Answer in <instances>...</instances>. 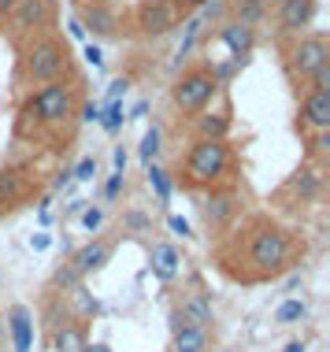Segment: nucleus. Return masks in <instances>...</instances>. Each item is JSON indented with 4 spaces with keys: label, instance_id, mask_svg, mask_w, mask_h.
Wrapping results in <instances>:
<instances>
[{
    "label": "nucleus",
    "instance_id": "nucleus-1",
    "mask_svg": "<svg viewBox=\"0 0 330 352\" xmlns=\"http://www.w3.org/2000/svg\"><path fill=\"white\" fill-rule=\"evenodd\" d=\"M297 230L271 212L241 215L215 241V267L238 285H263L282 278L297 263Z\"/></svg>",
    "mask_w": 330,
    "mask_h": 352
},
{
    "label": "nucleus",
    "instance_id": "nucleus-2",
    "mask_svg": "<svg viewBox=\"0 0 330 352\" xmlns=\"http://www.w3.org/2000/svg\"><path fill=\"white\" fill-rule=\"evenodd\" d=\"M230 164H234V152L226 138H197L182 160L178 182H182V189H212L226 182Z\"/></svg>",
    "mask_w": 330,
    "mask_h": 352
},
{
    "label": "nucleus",
    "instance_id": "nucleus-3",
    "mask_svg": "<svg viewBox=\"0 0 330 352\" xmlns=\"http://www.w3.org/2000/svg\"><path fill=\"white\" fill-rule=\"evenodd\" d=\"M74 108H78V89H74L71 82H63V78L45 82L41 89L23 104V111H19V134H23L30 122H34V130L37 126H63V122L74 119Z\"/></svg>",
    "mask_w": 330,
    "mask_h": 352
},
{
    "label": "nucleus",
    "instance_id": "nucleus-4",
    "mask_svg": "<svg viewBox=\"0 0 330 352\" xmlns=\"http://www.w3.org/2000/svg\"><path fill=\"white\" fill-rule=\"evenodd\" d=\"M215 89H219V71L212 63H190L171 85V104L182 116H197L212 104Z\"/></svg>",
    "mask_w": 330,
    "mask_h": 352
},
{
    "label": "nucleus",
    "instance_id": "nucleus-5",
    "mask_svg": "<svg viewBox=\"0 0 330 352\" xmlns=\"http://www.w3.org/2000/svg\"><path fill=\"white\" fill-rule=\"evenodd\" d=\"M67 67H71V49H67V41H60L52 34L37 37L30 49L23 52V78L30 85H45L52 78H63Z\"/></svg>",
    "mask_w": 330,
    "mask_h": 352
},
{
    "label": "nucleus",
    "instance_id": "nucleus-6",
    "mask_svg": "<svg viewBox=\"0 0 330 352\" xmlns=\"http://www.w3.org/2000/svg\"><path fill=\"white\" fill-rule=\"evenodd\" d=\"M245 215V197L234 182H219L208 189V197L201 201V219H204V230L223 237L234 223Z\"/></svg>",
    "mask_w": 330,
    "mask_h": 352
},
{
    "label": "nucleus",
    "instance_id": "nucleus-7",
    "mask_svg": "<svg viewBox=\"0 0 330 352\" xmlns=\"http://www.w3.org/2000/svg\"><path fill=\"white\" fill-rule=\"evenodd\" d=\"M330 63V45H327V34H297L294 41L286 45V71L289 78L305 82Z\"/></svg>",
    "mask_w": 330,
    "mask_h": 352
},
{
    "label": "nucleus",
    "instance_id": "nucleus-8",
    "mask_svg": "<svg viewBox=\"0 0 330 352\" xmlns=\"http://www.w3.org/2000/svg\"><path fill=\"white\" fill-rule=\"evenodd\" d=\"M201 0H141L138 4V34L141 37H164L171 34Z\"/></svg>",
    "mask_w": 330,
    "mask_h": 352
},
{
    "label": "nucleus",
    "instance_id": "nucleus-9",
    "mask_svg": "<svg viewBox=\"0 0 330 352\" xmlns=\"http://www.w3.org/2000/svg\"><path fill=\"white\" fill-rule=\"evenodd\" d=\"M278 197H282V201H294L289 208H308V204H316L319 197H323V170H319L312 160H308V164H300L294 175L286 178V186L278 189Z\"/></svg>",
    "mask_w": 330,
    "mask_h": 352
},
{
    "label": "nucleus",
    "instance_id": "nucleus-10",
    "mask_svg": "<svg viewBox=\"0 0 330 352\" xmlns=\"http://www.w3.org/2000/svg\"><path fill=\"white\" fill-rule=\"evenodd\" d=\"M175 316L186 322V327H208L212 316H215V308H212V293L204 289L201 282H193L190 289H182V297L175 300Z\"/></svg>",
    "mask_w": 330,
    "mask_h": 352
},
{
    "label": "nucleus",
    "instance_id": "nucleus-11",
    "mask_svg": "<svg viewBox=\"0 0 330 352\" xmlns=\"http://www.w3.org/2000/svg\"><path fill=\"white\" fill-rule=\"evenodd\" d=\"M297 126L305 130V134H319V130H330V93L308 89L305 97H300Z\"/></svg>",
    "mask_w": 330,
    "mask_h": 352
},
{
    "label": "nucleus",
    "instance_id": "nucleus-12",
    "mask_svg": "<svg viewBox=\"0 0 330 352\" xmlns=\"http://www.w3.org/2000/svg\"><path fill=\"white\" fill-rule=\"evenodd\" d=\"M278 34L282 37H297L312 26L316 19V0H278Z\"/></svg>",
    "mask_w": 330,
    "mask_h": 352
},
{
    "label": "nucleus",
    "instance_id": "nucleus-13",
    "mask_svg": "<svg viewBox=\"0 0 330 352\" xmlns=\"http://www.w3.org/2000/svg\"><path fill=\"white\" fill-rule=\"evenodd\" d=\"M56 15V0H19L12 8V26L15 30H45Z\"/></svg>",
    "mask_w": 330,
    "mask_h": 352
},
{
    "label": "nucleus",
    "instance_id": "nucleus-14",
    "mask_svg": "<svg viewBox=\"0 0 330 352\" xmlns=\"http://www.w3.org/2000/svg\"><path fill=\"white\" fill-rule=\"evenodd\" d=\"M111 252H116V241H111V237H93V241H86L78 252L71 256V263L78 267L82 278H89V274H97L111 260Z\"/></svg>",
    "mask_w": 330,
    "mask_h": 352
},
{
    "label": "nucleus",
    "instance_id": "nucleus-15",
    "mask_svg": "<svg viewBox=\"0 0 330 352\" xmlns=\"http://www.w3.org/2000/svg\"><path fill=\"white\" fill-rule=\"evenodd\" d=\"M30 193V175L23 167H0V212H12Z\"/></svg>",
    "mask_w": 330,
    "mask_h": 352
},
{
    "label": "nucleus",
    "instance_id": "nucleus-16",
    "mask_svg": "<svg viewBox=\"0 0 330 352\" xmlns=\"http://www.w3.org/2000/svg\"><path fill=\"white\" fill-rule=\"evenodd\" d=\"M215 41L226 45L234 60H241V56H249V52H252V45H256V30H249V26L230 23V19H226V23L219 26V34H215Z\"/></svg>",
    "mask_w": 330,
    "mask_h": 352
},
{
    "label": "nucleus",
    "instance_id": "nucleus-17",
    "mask_svg": "<svg viewBox=\"0 0 330 352\" xmlns=\"http://www.w3.org/2000/svg\"><path fill=\"white\" fill-rule=\"evenodd\" d=\"M82 30H93L97 37H111L119 26V15L111 12L108 4H100V0H93V4H82Z\"/></svg>",
    "mask_w": 330,
    "mask_h": 352
},
{
    "label": "nucleus",
    "instance_id": "nucleus-18",
    "mask_svg": "<svg viewBox=\"0 0 330 352\" xmlns=\"http://www.w3.org/2000/svg\"><path fill=\"white\" fill-rule=\"evenodd\" d=\"M215 338L208 327H178L171 330V349L167 352H212Z\"/></svg>",
    "mask_w": 330,
    "mask_h": 352
},
{
    "label": "nucleus",
    "instance_id": "nucleus-19",
    "mask_svg": "<svg viewBox=\"0 0 330 352\" xmlns=\"http://www.w3.org/2000/svg\"><path fill=\"white\" fill-rule=\"evenodd\" d=\"M86 349V334H82L78 322H60L52 327V352H82Z\"/></svg>",
    "mask_w": 330,
    "mask_h": 352
},
{
    "label": "nucleus",
    "instance_id": "nucleus-20",
    "mask_svg": "<svg viewBox=\"0 0 330 352\" xmlns=\"http://www.w3.org/2000/svg\"><path fill=\"white\" fill-rule=\"evenodd\" d=\"M230 23H241V26H249V30H256V26L267 19V8L260 4V0H230Z\"/></svg>",
    "mask_w": 330,
    "mask_h": 352
},
{
    "label": "nucleus",
    "instance_id": "nucleus-21",
    "mask_svg": "<svg viewBox=\"0 0 330 352\" xmlns=\"http://www.w3.org/2000/svg\"><path fill=\"white\" fill-rule=\"evenodd\" d=\"M178 263H182V256H178L175 245H156L153 249V274L160 282H175Z\"/></svg>",
    "mask_w": 330,
    "mask_h": 352
},
{
    "label": "nucleus",
    "instance_id": "nucleus-22",
    "mask_svg": "<svg viewBox=\"0 0 330 352\" xmlns=\"http://www.w3.org/2000/svg\"><path fill=\"white\" fill-rule=\"evenodd\" d=\"M82 282H86V278L78 274V267H74L71 260H63L60 267L52 271V278H49V289L56 293V297H63V293H78V289H82Z\"/></svg>",
    "mask_w": 330,
    "mask_h": 352
},
{
    "label": "nucleus",
    "instance_id": "nucleus-23",
    "mask_svg": "<svg viewBox=\"0 0 330 352\" xmlns=\"http://www.w3.org/2000/svg\"><path fill=\"white\" fill-rule=\"evenodd\" d=\"M12 322V334H15V352H30V311L19 304V308H12V316H8Z\"/></svg>",
    "mask_w": 330,
    "mask_h": 352
},
{
    "label": "nucleus",
    "instance_id": "nucleus-24",
    "mask_svg": "<svg viewBox=\"0 0 330 352\" xmlns=\"http://www.w3.org/2000/svg\"><path fill=\"white\" fill-rule=\"evenodd\" d=\"M230 130V111H208L197 119V138H226Z\"/></svg>",
    "mask_w": 330,
    "mask_h": 352
},
{
    "label": "nucleus",
    "instance_id": "nucleus-25",
    "mask_svg": "<svg viewBox=\"0 0 330 352\" xmlns=\"http://www.w3.org/2000/svg\"><path fill=\"white\" fill-rule=\"evenodd\" d=\"M308 319V304L305 300H282L278 311H275V322L278 327H297V322Z\"/></svg>",
    "mask_w": 330,
    "mask_h": 352
},
{
    "label": "nucleus",
    "instance_id": "nucleus-26",
    "mask_svg": "<svg viewBox=\"0 0 330 352\" xmlns=\"http://www.w3.org/2000/svg\"><path fill=\"white\" fill-rule=\"evenodd\" d=\"M160 148H164V134H160L156 126H148L145 134H141V145H138V156H141V164H156V156H160Z\"/></svg>",
    "mask_w": 330,
    "mask_h": 352
},
{
    "label": "nucleus",
    "instance_id": "nucleus-27",
    "mask_svg": "<svg viewBox=\"0 0 330 352\" xmlns=\"http://www.w3.org/2000/svg\"><path fill=\"white\" fill-rule=\"evenodd\" d=\"M148 186L156 189L160 204H167V201H171V170H167V167H160V164H148Z\"/></svg>",
    "mask_w": 330,
    "mask_h": 352
},
{
    "label": "nucleus",
    "instance_id": "nucleus-28",
    "mask_svg": "<svg viewBox=\"0 0 330 352\" xmlns=\"http://www.w3.org/2000/svg\"><path fill=\"white\" fill-rule=\"evenodd\" d=\"M100 126L108 130V134H116V130L122 126V100H108V108H104V116L97 119Z\"/></svg>",
    "mask_w": 330,
    "mask_h": 352
},
{
    "label": "nucleus",
    "instance_id": "nucleus-29",
    "mask_svg": "<svg viewBox=\"0 0 330 352\" xmlns=\"http://www.w3.org/2000/svg\"><path fill=\"white\" fill-rule=\"evenodd\" d=\"M148 226H153V219H148L145 212H126L122 215V230H148Z\"/></svg>",
    "mask_w": 330,
    "mask_h": 352
},
{
    "label": "nucleus",
    "instance_id": "nucleus-30",
    "mask_svg": "<svg viewBox=\"0 0 330 352\" xmlns=\"http://www.w3.org/2000/svg\"><path fill=\"white\" fill-rule=\"evenodd\" d=\"M126 170H116V175L108 178V186H104V204H116L119 201V193H122V182H126Z\"/></svg>",
    "mask_w": 330,
    "mask_h": 352
},
{
    "label": "nucleus",
    "instance_id": "nucleus-31",
    "mask_svg": "<svg viewBox=\"0 0 330 352\" xmlns=\"http://www.w3.org/2000/svg\"><path fill=\"white\" fill-rule=\"evenodd\" d=\"M71 175H74V178H78V182H89V178H93V175H97V156H86V160H82V164H78V167H74V170H71Z\"/></svg>",
    "mask_w": 330,
    "mask_h": 352
},
{
    "label": "nucleus",
    "instance_id": "nucleus-32",
    "mask_svg": "<svg viewBox=\"0 0 330 352\" xmlns=\"http://www.w3.org/2000/svg\"><path fill=\"white\" fill-rule=\"evenodd\" d=\"M100 223H104V212H100V208H86V212H82V226H86L89 234H97Z\"/></svg>",
    "mask_w": 330,
    "mask_h": 352
},
{
    "label": "nucleus",
    "instance_id": "nucleus-33",
    "mask_svg": "<svg viewBox=\"0 0 330 352\" xmlns=\"http://www.w3.org/2000/svg\"><path fill=\"white\" fill-rule=\"evenodd\" d=\"M167 223H171V230H175V234H182V237H190V223H186V219H182V215H171V219H167Z\"/></svg>",
    "mask_w": 330,
    "mask_h": 352
},
{
    "label": "nucleus",
    "instance_id": "nucleus-34",
    "mask_svg": "<svg viewBox=\"0 0 330 352\" xmlns=\"http://www.w3.org/2000/svg\"><path fill=\"white\" fill-rule=\"evenodd\" d=\"M126 85H130L126 78H116V82L108 85V97H111V100H119V93H126Z\"/></svg>",
    "mask_w": 330,
    "mask_h": 352
},
{
    "label": "nucleus",
    "instance_id": "nucleus-35",
    "mask_svg": "<svg viewBox=\"0 0 330 352\" xmlns=\"http://www.w3.org/2000/svg\"><path fill=\"white\" fill-rule=\"evenodd\" d=\"M86 60L93 63V67H100V63H104V56H100V49H97V45H89V49H86Z\"/></svg>",
    "mask_w": 330,
    "mask_h": 352
},
{
    "label": "nucleus",
    "instance_id": "nucleus-36",
    "mask_svg": "<svg viewBox=\"0 0 330 352\" xmlns=\"http://www.w3.org/2000/svg\"><path fill=\"white\" fill-rule=\"evenodd\" d=\"M82 119H86V122H97V119H100V108H97V104H86V108H82Z\"/></svg>",
    "mask_w": 330,
    "mask_h": 352
},
{
    "label": "nucleus",
    "instance_id": "nucleus-37",
    "mask_svg": "<svg viewBox=\"0 0 330 352\" xmlns=\"http://www.w3.org/2000/svg\"><path fill=\"white\" fill-rule=\"evenodd\" d=\"M116 170H126V152L116 148Z\"/></svg>",
    "mask_w": 330,
    "mask_h": 352
},
{
    "label": "nucleus",
    "instance_id": "nucleus-38",
    "mask_svg": "<svg viewBox=\"0 0 330 352\" xmlns=\"http://www.w3.org/2000/svg\"><path fill=\"white\" fill-rule=\"evenodd\" d=\"M15 4H19V0H0V15H12Z\"/></svg>",
    "mask_w": 330,
    "mask_h": 352
},
{
    "label": "nucleus",
    "instance_id": "nucleus-39",
    "mask_svg": "<svg viewBox=\"0 0 330 352\" xmlns=\"http://www.w3.org/2000/svg\"><path fill=\"white\" fill-rule=\"evenodd\" d=\"M82 352H111V349L100 345V341H97V345H89V341H86V349H82Z\"/></svg>",
    "mask_w": 330,
    "mask_h": 352
},
{
    "label": "nucleus",
    "instance_id": "nucleus-40",
    "mask_svg": "<svg viewBox=\"0 0 330 352\" xmlns=\"http://www.w3.org/2000/svg\"><path fill=\"white\" fill-rule=\"evenodd\" d=\"M282 352H305V341H289V345L282 349Z\"/></svg>",
    "mask_w": 330,
    "mask_h": 352
},
{
    "label": "nucleus",
    "instance_id": "nucleus-41",
    "mask_svg": "<svg viewBox=\"0 0 330 352\" xmlns=\"http://www.w3.org/2000/svg\"><path fill=\"white\" fill-rule=\"evenodd\" d=\"M260 4H263V8H267V12H271V4H278V0H260Z\"/></svg>",
    "mask_w": 330,
    "mask_h": 352
},
{
    "label": "nucleus",
    "instance_id": "nucleus-42",
    "mask_svg": "<svg viewBox=\"0 0 330 352\" xmlns=\"http://www.w3.org/2000/svg\"><path fill=\"white\" fill-rule=\"evenodd\" d=\"M0 338H4V319H0Z\"/></svg>",
    "mask_w": 330,
    "mask_h": 352
},
{
    "label": "nucleus",
    "instance_id": "nucleus-43",
    "mask_svg": "<svg viewBox=\"0 0 330 352\" xmlns=\"http://www.w3.org/2000/svg\"><path fill=\"white\" fill-rule=\"evenodd\" d=\"M0 285H4V278H0Z\"/></svg>",
    "mask_w": 330,
    "mask_h": 352
},
{
    "label": "nucleus",
    "instance_id": "nucleus-44",
    "mask_svg": "<svg viewBox=\"0 0 330 352\" xmlns=\"http://www.w3.org/2000/svg\"><path fill=\"white\" fill-rule=\"evenodd\" d=\"M223 352H230V349H223Z\"/></svg>",
    "mask_w": 330,
    "mask_h": 352
}]
</instances>
